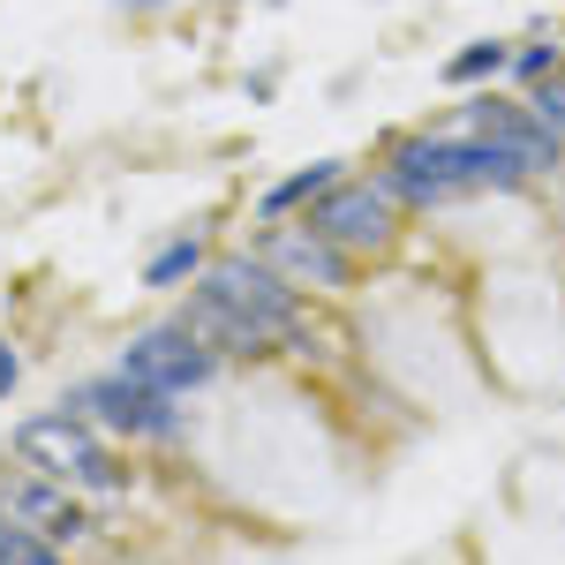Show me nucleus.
<instances>
[{
  "instance_id": "nucleus-1",
  "label": "nucleus",
  "mask_w": 565,
  "mask_h": 565,
  "mask_svg": "<svg viewBox=\"0 0 565 565\" xmlns=\"http://www.w3.org/2000/svg\"><path fill=\"white\" fill-rule=\"evenodd\" d=\"M527 167L513 151H498V143H482V136H407V143H392L385 189L399 212H437V204H460V196H476V189H521Z\"/></svg>"
},
{
  "instance_id": "nucleus-2",
  "label": "nucleus",
  "mask_w": 565,
  "mask_h": 565,
  "mask_svg": "<svg viewBox=\"0 0 565 565\" xmlns=\"http://www.w3.org/2000/svg\"><path fill=\"white\" fill-rule=\"evenodd\" d=\"M204 295H218L226 309H242V317H257L264 332H271V348H302V302H295V287L271 271L264 257H226L204 271Z\"/></svg>"
},
{
  "instance_id": "nucleus-3",
  "label": "nucleus",
  "mask_w": 565,
  "mask_h": 565,
  "mask_svg": "<svg viewBox=\"0 0 565 565\" xmlns=\"http://www.w3.org/2000/svg\"><path fill=\"white\" fill-rule=\"evenodd\" d=\"M309 226H317L324 242H340L348 257H377V249H392V234H399V204H392L377 181H348L340 174L324 196H317Z\"/></svg>"
},
{
  "instance_id": "nucleus-4",
  "label": "nucleus",
  "mask_w": 565,
  "mask_h": 565,
  "mask_svg": "<svg viewBox=\"0 0 565 565\" xmlns=\"http://www.w3.org/2000/svg\"><path fill=\"white\" fill-rule=\"evenodd\" d=\"M121 377H136V385L151 392H196L218 377V348H204L189 324H151V332H136L129 354H121Z\"/></svg>"
},
{
  "instance_id": "nucleus-5",
  "label": "nucleus",
  "mask_w": 565,
  "mask_h": 565,
  "mask_svg": "<svg viewBox=\"0 0 565 565\" xmlns=\"http://www.w3.org/2000/svg\"><path fill=\"white\" fill-rule=\"evenodd\" d=\"M76 415H90V423H114L121 437H181V399L174 392H151L136 385V377H90L76 399H68Z\"/></svg>"
},
{
  "instance_id": "nucleus-6",
  "label": "nucleus",
  "mask_w": 565,
  "mask_h": 565,
  "mask_svg": "<svg viewBox=\"0 0 565 565\" xmlns=\"http://www.w3.org/2000/svg\"><path fill=\"white\" fill-rule=\"evenodd\" d=\"M257 257L271 264L287 287H348V279H354V264H348L340 242H324L317 226H287V218H264Z\"/></svg>"
},
{
  "instance_id": "nucleus-7",
  "label": "nucleus",
  "mask_w": 565,
  "mask_h": 565,
  "mask_svg": "<svg viewBox=\"0 0 565 565\" xmlns=\"http://www.w3.org/2000/svg\"><path fill=\"white\" fill-rule=\"evenodd\" d=\"M460 129L482 136V143H498V151H513L527 174H551L565 159V136H551L527 106H505V98H468V106H460Z\"/></svg>"
},
{
  "instance_id": "nucleus-8",
  "label": "nucleus",
  "mask_w": 565,
  "mask_h": 565,
  "mask_svg": "<svg viewBox=\"0 0 565 565\" xmlns=\"http://www.w3.org/2000/svg\"><path fill=\"white\" fill-rule=\"evenodd\" d=\"M90 452H98V437H90V415H76V407H61V415H39V423H23L15 430V460H31L39 476H76Z\"/></svg>"
},
{
  "instance_id": "nucleus-9",
  "label": "nucleus",
  "mask_w": 565,
  "mask_h": 565,
  "mask_svg": "<svg viewBox=\"0 0 565 565\" xmlns=\"http://www.w3.org/2000/svg\"><path fill=\"white\" fill-rule=\"evenodd\" d=\"M181 324L204 340V348H218V354H242V362H257V354H271V332H264L257 317H242V309H226L218 295H189V309H181Z\"/></svg>"
},
{
  "instance_id": "nucleus-10",
  "label": "nucleus",
  "mask_w": 565,
  "mask_h": 565,
  "mask_svg": "<svg viewBox=\"0 0 565 565\" xmlns=\"http://www.w3.org/2000/svg\"><path fill=\"white\" fill-rule=\"evenodd\" d=\"M0 505H8L15 521H31L39 535H53V551H61V543H76V535L90 527L84 513H76V505L53 490V482H8V490H0Z\"/></svg>"
},
{
  "instance_id": "nucleus-11",
  "label": "nucleus",
  "mask_w": 565,
  "mask_h": 565,
  "mask_svg": "<svg viewBox=\"0 0 565 565\" xmlns=\"http://www.w3.org/2000/svg\"><path fill=\"white\" fill-rule=\"evenodd\" d=\"M332 181H340V159H317V167H302V174L271 181V189H264V204H257V218H287L295 204H317Z\"/></svg>"
},
{
  "instance_id": "nucleus-12",
  "label": "nucleus",
  "mask_w": 565,
  "mask_h": 565,
  "mask_svg": "<svg viewBox=\"0 0 565 565\" xmlns=\"http://www.w3.org/2000/svg\"><path fill=\"white\" fill-rule=\"evenodd\" d=\"M196 271H204V242H196V234H181V242H167L159 257L143 264V279H151L159 295H174L181 279H196Z\"/></svg>"
},
{
  "instance_id": "nucleus-13",
  "label": "nucleus",
  "mask_w": 565,
  "mask_h": 565,
  "mask_svg": "<svg viewBox=\"0 0 565 565\" xmlns=\"http://www.w3.org/2000/svg\"><path fill=\"white\" fill-rule=\"evenodd\" d=\"M505 61H513L505 39H476V45H460V53L445 61V84H482V76H498Z\"/></svg>"
},
{
  "instance_id": "nucleus-14",
  "label": "nucleus",
  "mask_w": 565,
  "mask_h": 565,
  "mask_svg": "<svg viewBox=\"0 0 565 565\" xmlns=\"http://www.w3.org/2000/svg\"><path fill=\"white\" fill-rule=\"evenodd\" d=\"M0 558H15V565H45V558H53V535H39L31 521H15V513L0 505Z\"/></svg>"
},
{
  "instance_id": "nucleus-15",
  "label": "nucleus",
  "mask_w": 565,
  "mask_h": 565,
  "mask_svg": "<svg viewBox=\"0 0 565 565\" xmlns=\"http://www.w3.org/2000/svg\"><path fill=\"white\" fill-rule=\"evenodd\" d=\"M527 114L543 121L551 136H565V76H543V84H527Z\"/></svg>"
},
{
  "instance_id": "nucleus-16",
  "label": "nucleus",
  "mask_w": 565,
  "mask_h": 565,
  "mask_svg": "<svg viewBox=\"0 0 565 565\" xmlns=\"http://www.w3.org/2000/svg\"><path fill=\"white\" fill-rule=\"evenodd\" d=\"M558 45L551 39H535V45H521V53H513V61H505V68H513V76H521V84H543V76H558Z\"/></svg>"
},
{
  "instance_id": "nucleus-17",
  "label": "nucleus",
  "mask_w": 565,
  "mask_h": 565,
  "mask_svg": "<svg viewBox=\"0 0 565 565\" xmlns=\"http://www.w3.org/2000/svg\"><path fill=\"white\" fill-rule=\"evenodd\" d=\"M76 482H84V490H121V468L106 460V445H98V452H90L84 468H76Z\"/></svg>"
},
{
  "instance_id": "nucleus-18",
  "label": "nucleus",
  "mask_w": 565,
  "mask_h": 565,
  "mask_svg": "<svg viewBox=\"0 0 565 565\" xmlns=\"http://www.w3.org/2000/svg\"><path fill=\"white\" fill-rule=\"evenodd\" d=\"M15 377H23V362H15V348H8V340H0V399H8V392H15Z\"/></svg>"
},
{
  "instance_id": "nucleus-19",
  "label": "nucleus",
  "mask_w": 565,
  "mask_h": 565,
  "mask_svg": "<svg viewBox=\"0 0 565 565\" xmlns=\"http://www.w3.org/2000/svg\"><path fill=\"white\" fill-rule=\"evenodd\" d=\"M121 8H129V15H151V8H167V0H121Z\"/></svg>"
}]
</instances>
